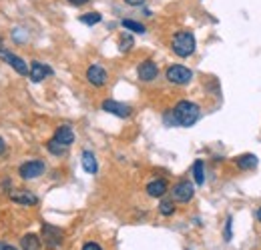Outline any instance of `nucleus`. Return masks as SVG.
Returning a JSON list of instances; mask_svg holds the SVG:
<instances>
[{
    "mask_svg": "<svg viewBox=\"0 0 261 250\" xmlns=\"http://www.w3.org/2000/svg\"><path fill=\"white\" fill-rule=\"evenodd\" d=\"M40 240L44 242V246H46L48 250H55L63 244V240H65V232H63V228L44 222V224H42V236H40Z\"/></svg>",
    "mask_w": 261,
    "mask_h": 250,
    "instance_id": "4",
    "label": "nucleus"
},
{
    "mask_svg": "<svg viewBox=\"0 0 261 250\" xmlns=\"http://www.w3.org/2000/svg\"><path fill=\"white\" fill-rule=\"evenodd\" d=\"M102 20V16L98 14V12H87V14H83L81 16V22L83 24H87V26H95Z\"/></svg>",
    "mask_w": 261,
    "mask_h": 250,
    "instance_id": "23",
    "label": "nucleus"
},
{
    "mask_svg": "<svg viewBox=\"0 0 261 250\" xmlns=\"http://www.w3.org/2000/svg\"><path fill=\"white\" fill-rule=\"evenodd\" d=\"M145 190H147V194H149L151 198H163L165 194H167V190H169V186H167L165 180L157 178V180H151Z\"/></svg>",
    "mask_w": 261,
    "mask_h": 250,
    "instance_id": "14",
    "label": "nucleus"
},
{
    "mask_svg": "<svg viewBox=\"0 0 261 250\" xmlns=\"http://www.w3.org/2000/svg\"><path fill=\"white\" fill-rule=\"evenodd\" d=\"M10 200L16 202V204H22V206H34V204H38V196L33 194L31 190H12L10 192Z\"/></svg>",
    "mask_w": 261,
    "mask_h": 250,
    "instance_id": "12",
    "label": "nucleus"
},
{
    "mask_svg": "<svg viewBox=\"0 0 261 250\" xmlns=\"http://www.w3.org/2000/svg\"><path fill=\"white\" fill-rule=\"evenodd\" d=\"M257 218H259V222H261V208L257 210Z\"/></svg>",
    "mask_w": 261,
    "mask_h": 250,
    "instance_id": "31",
    "label": "nucleus"
},
{
    "mask_svg": "<svg viewBox=\"0 0 261 250\" xmlns=\"http://www.w3.org/2000/svg\"><path fill=\"white\" fill-rule=\"evenodd\" d=\"M100 108L105 110V112H109V114H115V116H119V118H129L130 114H133V108H130L129 104H125V102H119V100H105L102 104H100Z\"/></svg>",
    "mask_w": 261,
    "mask_h": 250,
    "instance_id": "7",
    "label": "nucleus"
},
{
    "mask_svg": "<svg viewBox=\"0 0 261 250\" xmlns=\"http://www.w3.org/2000/svg\"><path fill=\"white\" fill-rule=\"evenodd\" d=\"M0 60H4L6 64H10L20 76H27L29 74V64L24 63L20 56H16V54H12V52H8V50H4L2 46H0Z\"/></svg>",
    "mask_w": 261,
    "mask_h": 250,
    "instance_id": "10",
    "label": "nucleus"
},
{
    "mask_svg": "<svg viewBox=\"0 0 261 250\" xmlns=\"http://www.w3.org/2000/svg\"><path fill=\"white\" fill-rule=\"evenodd\" d=\"M133 44H135V40H133L130 32L121 34V38H119V50H121V52H129L130 48H133Z\"/></svg>",
    "mask_w": 261,
    "mask_h": 250,
    "instance_id": "22",
    "label": "nucleus"
},
{
    "mask_svg": "<svg viewBox=\"0 0 261 250\" xmlns=\"http://www.w3.org/2000/svg\"><path fill=\"white\" fill-rule=\"evenodd\" d=\"M123 28L129 32H135V34H145L147 28H145V24H141V22H137V20H130V18H125L123 22Z\"/></svg>",
    "mask_w": 261,
    "mask_h": 250,
    "instance_id": "19",
    "label": "nucleus"
},
{
    "mask_svg": "<svg viewBox=\"0 0 261 250\" xmlns=\"http://www.w3.org/2000/svg\"><path fill=\"white\" fill-rule=\"evenodd\" d=\"M0 250H16L14 246H10V244H4V242H0Z\"/></svg>",
    "mask_w": 261,
    "mask_h": 250,
    "instance_id": "30",
    "label": "nucleus"
},
{
    "mask_svg": "<svg viewBox=\"0 0 261 250\" xmlns=\"http://www.w3.org/2000/svg\"><path fill=\"white\" fill-rule=\"evenodd\" d=\"M235 164L239 170H253L257 166V157L255 154H241L235 158Z\"/></svg>",
    "mask_w": 261,
    "mask_h": 250,
    "instance_id": "17",
    "label": "nucleus"
},
{
    "mask_svg": "<svg viewBox=\"0 0 261 250\" xmlns=\"http://www.w3.org/2000/svg\"><path fill=\"white\" fill-rule=\"evenodd\" d=\"M87 80H89V84H91V86L100 88V86H105V84H107L109 74H107V70H105L100 64H91V66L87 68Z\"/></svg>",
    "mask_w": 261,
    "mask_h": 250,
    "instance_id": "8",
    "label": "nucleus"
},
{
    "mask_svg": "<svg viewBox=\"0 0 261 250\" xmlns=\"http://www.w3.org/2000/svg\"><path fill=\"white\" fill-rule=\"evenodd\" d=\"M83 250H102V248H100V244H97V242H87L83 246Z\"/></svg>",
    "mask_w": 261,
    "mask_h": 250,
    "instance_id": "27",
    "label": "nucleus"
},
{
    "mask_svg": "<svg viewBox=\"0 0 261 250\" xmlns=\"http://www.w3.org/2000/svg\"><path fill=\"white\" fill-rule=\"evenodd\" d=\"M44 170H46V164L42 160H29L18 168V174L22 180H34V178L42 176Z\"/></svg>",
    "mask_w": 261,
    "mask_h": 250,
    "instance_id": "6",
    "label": "nucleus"
},
{
    "mask_svg": "<svg viewBox=\"0 0 261 250\" xmlns=\"http://www.w3.org/2000/svg\"><path fill=\"white\" fill-rule=\"evenodd\" d=\"M137 74H139V80L141 82H153L157 78V74H159V66H157L155 60L147 58V60H143V63L139 64Z\"/></svg>",
    "mask_w": 261,
    "mask_h": 250,
    "instance_id": "9",
    "label": "nucleus"
},
{
    "mask_svg": "<svg viewBox=\"0 0 261 250\" xmlns=\"http://www.w3.org/2000/svg\"><path fill=\"white\" fill-rule=\"evenodd\" d=\"M70 6H85V4H89L91 0H66Z\"/></svg>",
    "mask_w": 261,
    "mask_h": 250,
    "instance_id": "26",
    "label": "nucleus"
},
{
    "mask_svg": "<svg viewBox=\"0 0 261 250\" xmlns=\"http://www.w3.org/2000/svg\"><path fill=\"white\" fill-rule=\"evenodd\" d=\"M53 74H55V70L44 63L34 60V63H31V66H29V76H31L33 82H42L46 76H53Z\"/></svg>",
    "mask_w": 261,
    "mask_h": 250,
    "instance_id": "11",
    "label": "nucleus"
},
{
    "mask_svg": "<svg viewBox=\"0 0 261 250\" xmlns=\"http://www.w3.org/2000/svg\"><path fill=\"white\" fill-rule=\"evenodd\" d=\"M231 232H233V218L229 216L227 222H225V232H223V238H225V242H229V240H231V236H233Z\"/></svg>",
    "mask_w": 261,
    "mask_h": 250,
    "instance_id": "25",
    "label": "nucleus"
},
{
    "mask_svg": "<svg viewBox=\"0 0 261 250\" xmlns=\"http://www.w3.org/2000/svg\"><path fill=\"white\" fill-rule=\"evenodd\" d=\"M163 122L167 126H179V124H177V118H175V114H173V110H165Z\"/></svg>",
    "mask_w": 261,
    "mask_h": 250,
    "instance_id": "24",
    "label": "nucleus"
},
{
    "mask_svg": "<svg viewBox=\"0 0 261 250\" xmlns=\"http://www.w3.org/2000/svg\"><path fill=\"white\" fill-rule=\"evenodd\" d=\"M46 148H48V152L55 154V157H63V154H66V150H68L66 146H63L61 142H57L55 138H50V140L46 142Z\"/></svg>",
    "mask_w": 261,
    "mask_h": 250,
    "instance_id": "20",
    "label": "nucleus"
},
{
    "mask_svg": "<svg viewBox=\"0 0 261 250\" xmlns=\"http://www.w3.org/2000/svg\"><path fill=\"white\" fill-rule=\"evenodd\" d=\"M159 212H161L163 216H173V214H175V200H173V198L161 200V204H159Z\"/></svg>",
    "mask_w": 261,
    "mask_h": 250,
    "instance_id": "21",
    "label": "nucleus"
},
{
    "mask_svg": "<svg viewBox=\"0 0 261 250\" xmlns=\"http://www.w3.org/2000/svg\"><path fill=\"white\" fill-rule=\"evenodd\" d=\"M173 114L177 118V124L189 128V126H193L199 120L201 108H199V104L191 102V100H179L175 104V108H173Z\"/></svg>",
    "mask_w": 261,
    "mask_h": 250,
    "instance_id": "1",
    "label": "nucleus"
},
{
    "mask_svg": "<svg viewBox=\"0 0 261 250\" xmlns=\"http://www.w3.org/2000/svg\"><path fill=\"white\" fill-rule=\"evenodd\" d=\"M6 152V142H4V138L0 136V154H4Z\"/></svg>",
    "mask_w": 261,
    "mask_h": 250,
    "instance_id": "29",
    "label": "nucleus"
},
{
    "mask_svg": "<svg viewBox=\"0 0 261 250\" xmlns=\"http://www.w3.org/2000/svg\"><path fill=\"white\" fill-rule=\"evenodd\" d=\"M197 48V42H195V36L193 32L189 30H179L173 34L171 38V50L179 56V58H189Z\"/></svg>",
    "mask_w": 261,
    "mask_h": 250,
    "instance_id": "2",
    "label": "nucleus"
},
{
    "mask_svg": "<svg viewBox=\"0 0 261 250\" xmlns=\"http://www.w3.org/2000/svg\"><path fill=\"white\" fill-rule=\"evenodd\" d=\"M125 4H129V6H143L147 0H123Z\"/></svg>",
    "mask_w": 261,
    "mask_h": 250,
    "instance_id": "28",
    "label": "nucleus"
},
{
    "mask_svg": "<svg viewBox=\"0 0 261 250\" xmlns=\"http://www.w3.org/2000/svg\"><path fill=\"white\" fill-rule=\"evenodd\" d=\"M81 158H83V168H85V172H87V174H97L98 172L97 157H95L91 150H85Z\"/></svg>",
    "mask_w": 261,
    "mask_h": 250,
    "instance_id": "15",
    "label": "nucleus"
},
{
    "mask_svg": "<svg viewBox=\"0 0 261 250\" xmlns=\"http://www.w3.org/2000/svg\"><path fill=\"white\" fill-rule=\"evenodd\" d=\"M165 76H167V80H169L171 84H175V86H187V84L193 80V72H191L187 66H183V64H171V66L167 68Z\"/></svg>",
    "mask_w": 261,
    "mask_h": 250,
    "instance_id": "3",
    "label": "nucleus"
},
{
    "mask_svg": "<svg viewBox=\"0 0 261 250\" xmlns=\"http://www.w3.org/2000/svg\"><path fill=\"white\" fill-rule=\"evenodd\" d=\"M57 142H61L63 146H66V148H70V144L74 142V130L70 128L68 124H63L57 128V132H55V136H53Z\"/></svg>",
    "mask_w": 261,
    "mask_h": 250,
    "instance_id": "13",
    "label": "nucleus"
},
{
    "mask_svg": "<svg viewBox=\"0 0 261 250\" xmlns=\"http://www.w3.org/2000/svg\"><path fill=\"white\" fill-rule=\"evenodd\" d=\"M20 248L22 250H40L42 248V240L38 234H24L20 238Z\"/></svg>",
    "mask_w": 261,
    "mask_h": 250,
    "instance_id": "16",
    "label": "nucleus"
},
{
    "mask_svg": "<svg viewBox=\"0 0 261 250\" xmlns=\"http://www.w3.org/2000/svg\"><path fill=\"white\" fill-rule=\"evenodd\" d=\"M193 196H195V186H193V182H189V180H179L175 186L171 188V198H173L175 202L185 204V202L193 200Z\"/></svg>",
    "mask_w": 261,
    "mask_h": 250,
    "instance_id": "5",
    "label": "nucleus"
},
{
    "mask_svg": "<svg viewBox=\"0 0 261 250\" xmlns=\"http://www.w3.org/2000/svg\"><path fill=\"white\" fill-rule=\"evenodd\" d=\"M193 180H195L197 186L205 184V164H203V160H195V164H193Z\"/></svg>",
    "mask_w": 261,
    "mask_h": 250,
    "instance_id": "18",
    "label": "nucleus"
}]
</instances>
